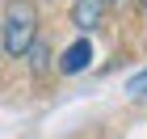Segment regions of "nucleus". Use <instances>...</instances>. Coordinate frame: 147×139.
<instances>
[{"label":"nucleus","instance_id":"nucleus-1","mask_svg":"<svg viewBox=\"0 0 147 139\" xmlns=\"http://www.w3.org/2000/svg\"><path fill=\"white\" fill-rule=\"evenodd\" d=\"M38 9L34 0H4V13H0V46L9 59H25L38 42Z\"/></svg>","mask_w":147,"mask_h":139},{"label":"nucleus","instance_id":"nucleus-2","mask_svg":"<svg viewBox=\"0 0 147 139\" xmlns=\"http://www.w3.org/2000/svg\"><path fill=\"white\" fill-rule=\"evenodd\" d=\"M88 63H92V42H88L84 34H80L76 42L63 51V55H59V72H63V76H80Z\"/></svg>","mask_w":147,"mask_h":139},{"label":"nucleus","instance_id":"nucleus-3","mask_svg":"<svg viewBox=\"0 0 147 139\" xmlns=\"http://www.w3.org/2000/svg\"><path fill=\"white\" fill-rule=\"evenodd\" d=\"M101 13H105V0H76L71 4V25L88 38V30L101 25Z\"/></svg>","mask_w":147,"mask_h":139},{"label":"nucleus","instance_id":"nucleus-4","mask_svg":"<svg viewBox=\"0 0 147 139\" xmlns=\"http://www.w3.org/2000/svg\"><path fill=\"white\" fill-rule=\"evenodd\" d=\"M126 97H135V101H147V68L135 72L130 80H126Z\"/></svg>","mask_w":147,"mask_h":139},{"label":"nucleus","instance_id":"nucleus-5","mask_svg":"<svg viewBox=\"0 0 147 139\" xmlns=\"http://www.w3.org/2000/svg\"><path fill=\"white\" fill-rule=\"evenodd\" d=\"M46 59H51V46L38 38V42H34V51H30V63H34V72H42V68H46Z\"/></svg>","mask_w":147,"mask_h":139},{"label":"nucleus","instance_id":"nucleus-6","mask_svg":"<svg viewBox=\"0 0 147 139\" xmlns=\"http://www.w3.org/2000/svg\"><path fill=\"white\" fill-rule=\"evenodd\" d=\"M139 9H143V13H147V0H139Z\"/></svg>","mask_w":147,"mask_h":139},{"label":"nucleus","instance_id":"nucleus-7","mask_svg":"<svg viewBox=\"0 0 147 139\" xmlns=\"http://www.w3.org/2000/svg\"><path fill=\"white\" fill-rule=\"evenodd\" d=\"M105 4H118V0H105Z\"/></svg>","mask_w":147,"mask_h":139},{"label":"nucleus","instance_id":"nucleus-8","mask_svg":"<svg viewBox=\"0 0 147 139\" xmlns=\"http://www.w3.org/2000/svg\"><path fill=\"white\" fill-rule=\"evenodd\" d=\"M0 55H4V46H0Z\"/></svg>","mask_w":147,"mask_h":139}]
</instances>
